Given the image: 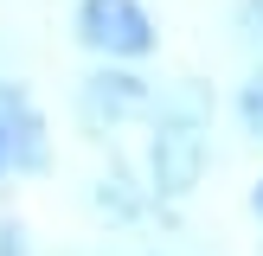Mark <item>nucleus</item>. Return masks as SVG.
<instances>
[{
	"mask_svg": "<svg viewBox=\"0 0 263 256\" xmlns=\"http://www.w3.org/2000/svg\"><path fill=\"white\" fill-rule=\"evenodd\" d=\"M205 154H212V90L205 83H174L154 96L148 109V186L154 199H193L205 179Z\"/></svg>",
	"mask_w": 263,
	"mask_h": 256,
	"instance_id": "obj_1",
	"label": "nucleus"
},
{
	"mask_svg": "<svg viewBox=\"0 0 263 256\" xmlns=\"http://www.w3.org/2000/svg\"><path fill=\"white\" fill-rule=\"evenodd\" d=\"M71 32L97 64H141L161 51V26L141 0H77Z\"/></svg>",
	"mask_w": 263,
	"mask_h": 256,
	"instance_id": "obj_2",
	"label": "nucleus"
},
{
	"mask_svg": "<svg viewBox=\"0 0 263 256\" xmlns=\"http://www.w3.org/2000/svg\"><path fill=\"white\" fill-rule=\"evenodd\" d=\"M148 109H154V83L135 64H97V71H84V83H77V122H84L90 135H109V128H122V122H141Z\"/></svg>",
	"mask_w": 263,
	"mask_h": 256,
	"instance_id": "obj_3",
	"label": "nucleus"
},
{
	"mask_svg": "<svg viewBox=\"0 0 263 256\" xmlns=\"http://www.w3.org/2000/svg\"><path fill=\"white\" fill-rule=\"evenodd\" d=\"M51 141H45V115L32 109L20 83L0 77V179L7 173H45Z\"/></svg>",
	"mask_w": 263,
	"mask_h": 256,
	"instance_id": "obj_4",
	"label": "nucleus"
},
{
	"mask_svg": "<svg viewBox=\"0 0 263 256\" xmlns=\"http://www.w3.org/2000/svg\"><path fill=\"white\" fill-rule=\"evenodd\" d=\"M231 109H238V128H244V135H251V141H263V64H251V77L238 83Z\"/></svg>",
	"mask_w": 263,
	"mask_h": 256,
	"instance_id": "obj_5",
	"label": "nucleus"
},
{
	"mask_svg": "<svg viewBox=\"0 0 263 256\" xmlns=\"http://www.w3.org/2000/svg\"><path fill=\"white\" fill-rule=\"evenodd\" d=\"M90 205H97L103 218H116V224H128V218L141 211V205L128 199V179H122V173H109V179H97V192H90Z\"/></svg>",
	"mask_w": 263,
	"mask_h": 256,
	"instance_id": "obj_6",
	"label": "nucleus"
},
{
	"mask_svg": "<svg viewBox=\"0 0 263 256\" xmlns=\"http://www.w3.org/2000/svg\"><path fill=\"white\" fill-rule=\"evenodd\" d=\"M238 32L244 45H263V0H238Z\"/></svg>",
	"mask_w": 263,
	"mask_h": 256,
	"instance_id": "obj_7",
	"label": "nucleus"
},
{
	"mask_svg": "<svg viewBox=\"0 0 263 256\" xmlns=\"http://www.w3.org/2000/svg\"><path fill=\"white\" fill-rule=\"evenodd\" d=\"M0 256H32V250H26V230H20V224H0Z\"/></svg>",
	"mask_w": 263,
	"mask_h": 256,
	"instance_id": "obj_8",
	"label": "nucleus"
},
{
	"mask_svg": "<svg viewBox=\"0 0 263 256\" xmlns=\"http://www.w3.org/2000/svg\"><path fill=\"white\" fill-rule=\"evenodd\" d=\"M251 211L263 218V179H257V186H251Z\"/></svg>",
	"mask_w": 263,
	"mask_h": 256,
	"instance_id": "obj_9",
	"label": "nucleus"
}]
</instances>
